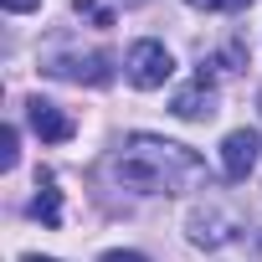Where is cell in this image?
Returning a JSON list of instances; mask_svg holds the SVG:
<instances>
[{
  "label": "cell",
  "mask_w": 262,
  "mask_h": 262,
  "mask_svg": "<svg viewBox=\"0 0 262 262\" xmlns=\"http://www.w3.org/2000/svg\"><path fill=\"white\" fill-rule=\"evenodd\" d=\"M123 6H144V0H123Z\"/></svg>",
  "instance_id": "9a60e30c"
},
{
  "label": "cell",
  "mask_w": 262,
  "mask_h": 262,
  "mask_svg": "<svg viewBox=\"0 0 262 262\" xmlns=\"http://www.w3.org/2000/svg\"><path fill=\"white\" fill-rule=\"evenodd\" d=\"M170 113H175V118H190V123H201V118H211V113H216V88H211V82H206V77L195 72V82L175 93V103H170Z\"/></svg>",
  "instance_id": "5b68a950"
},
{
  "label": "cell",
  "mask_w": 262,
  "mask_h": 262,
  "mask_svg": "<svg viewBox=\"0 0 262 262\" xmlns=\"http://www.w3.org/2000/svg\"><path fill=\"white\" fill-rule=\"evenodd\" d=\"M16 160H21V149H16V128H6V134H0V165L16 170Z\"/></svg>",
  "instance_id": "30bf717a"
},
{
  "label": "cell",
  "mask_w": 262,
  "mask_h": 262,
  "mask_svg": "<svg viewBox=\"0 0 262 262\" xmlns=\"http://www.w3.org/2000/svg\"><path fill=\"white\" fill-rule=\"evenodd\" d=\"M0 6L16 11V16H26V11H36V6H41V0H0Z\"/></svg>",
  "instance_id": "7c38bea8"
},
{
  "label": "cell",
  "mask_w": 262,
  "mask_h": 262,
  "mask_svg": "<svg viewBox=\"0 0 262 262\" xmlns=\"http://www.w3.org/2000/svg\"><path fill=\"white\" fill-rule=\"evenodd\" d=\"M103 262H149V257H139V252H108Z\"/></svg>",
  "instance_id": "4fadbf2b"
},
{
  "label": "cell",
  "mask_w": 262,
  "mask_h": 262,
  "mask_svg": "<svg viewBox=\"0 0 262 262\" xmlns=\"http://www.w3.org/2000/svg\"><path fill=\"white\" fill-rule=\"evenodd\" d=\"M226 236H231V216H226V211H216V206L190 211V242H201V247H221Z\"/></svg>",
  "instance_id": "52a82bcc"
},
{
  "label": "cell",
  "mask_w": 262,
  "mask_h": 262,
  "mask_svg": "<svg viewBox=\"0 0 262 262\" xmlns=\"http://www.w3.org/2000/svg\"><path fill=\"white\" fill-rule=\"evenodd\" d=\"M72 11H77V16H93L98 26H113V11H103L98 0H72Z\"/></svg>",
  "instance_id": "9c48e42d"
},
{
  "label": "cell",
  "mask_w": 262,
  "mask_h": 262,
  "mask_svg": "<svg viewBox=\"0 0 262 262\" xmlns=\"http://www.w3.org/2000/svg\"><path fill=\"white\" fill-rule=\"evenodd\" d=\"M47 72L62 82L103 88V82H113V57L108 52H67V57H47Z\"/></svg>",
  "instance_id": "3957f363"
},
{
  "label": "cell",
  "mask_w": 262,
  "mask_h": 262,
  "mask_svg": "<svg viewBox=\"0 0 262 262\" xmlns=\"http://www.w3.org/2000/svg\"><path fill=\"white\" fill-rule=\"evenodd\" d=\"M21 262H57V257H36V252H31V257H21Z\"/></svg>",
  "instance_id": "5bb4252c"
},
{
  "label": "cell",
  "mask_w": 262,
  "mask_h": 262,
  "mask_svg": "<svg viewBox=\"0 0 262 262\" xmlns=\"http://www.w3.org/2000/svg\"><path fill=\"white\" fill-rule=\"evenodd\" d=\"M190 6H201V11H236V6H247V0H190Z\"/></svg>",
  "instance_id": "8fae6325"
},
{
  "label": "cell",
  "mask_w": 262,
  "mask_h": 262,
  "mask_svg": "<svg viewBox=\"0 0 262 262\" xmlns=\"http://www.w3.org/2000/svg\"><path fill=\"white\" fill-rule=\"evenodd\" d=\"M108 175L139 195H175L206 180V160L175 139H155V134H134L123 139V149L113 155Z\"/></svg>",
  "instance_id": "6da1fadb"
},
{
  "label": "cell",
  "mask_w": 262,
  "mask_h": 262,
  "mask_svg": "<svg viewBox=\"0 0 262 262\" xmlns=\"http://www.w3.org/2000/svg\"><path fill=\"white\" fill-rule=\"evenodd\" d=\"M257 155H262V139L252 134V128H236V134L221 139V170H226L231 180H247V175L257 170Z\"/></svg>",
  "instance_id": "277c9868"
},
{
  "label": "cell",
  "mask_w": 262,
  "mask_h": 262,
  "mask_svg": "<svg viewBox=\"0 0 262 262\" xmlns=\"http://www.w3.org/2000/svg\"><path fill=\"white\" fill-rule=\"evenodd\" d=\"M123 72H128V82L134 88H165L170 82V72H175V57L165 52V41H134L128 47V57H123Z\"/></svg>",
  "instance_id": "7a4b0ae2"
},
{
  "label": "cell",
  "mask_w": 262,
  "mask_h": 262,
  "mask_svg": "<svg viewBox=\"0 0 262 262\" xmlns=\"http://www.w3.org/2000/svg\"><path fill=\"white\" fill-rule=\"evenodd\" d=\"M26 118H31V128L47 139V144H62V139H72V118L57 108V103H47V98H31L26 103Z\"/></svg>",
  "instance_id": "8992f818"
},
{
  "label": "cell",
  "mask_w": 262,
  "mask_h": 262,
  "mask_svg": "<svg viewBox=\"0 0 262 262\" xmlns=\"http://www.w3.org/2000/svg\"><path fill=\"white\" fill-rule=\"evenodd\" d=\"M31 216L47 221V226L62 221V201H57V180H52V175H41V185H36V195H31Z\"/></svg>",
  "instance_id": "ba28073f"
}]
</instances>
